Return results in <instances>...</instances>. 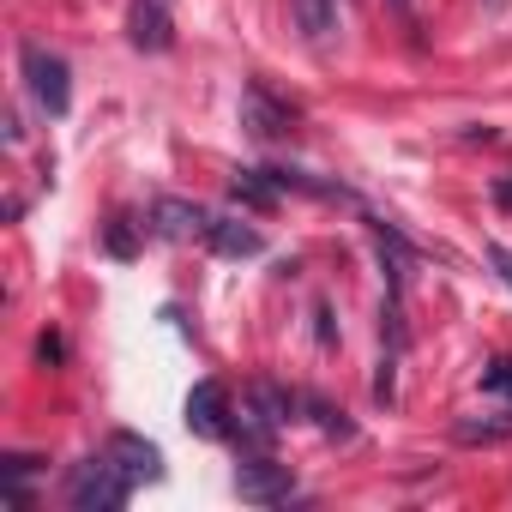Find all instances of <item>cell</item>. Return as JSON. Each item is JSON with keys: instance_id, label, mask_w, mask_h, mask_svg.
Wrapping results in <instances>:
<instances>
[{"instance_id": "cell-2", "label": "cell", "mask_w": 512, "mask_h": 512, "mask_svg": "<svg viewBox=\"0 0 512 512\" xmlns=\"http://www.w3.org/2000/svg\"><path fill=\"white\" fill-rule=\"evenodd\" d=\"M25 79H31V97L49 109V115H67L73 103V73L61 55H49L43 43H25Z\"/></svg>"}, {"instance_id": "cell-9", "label": "cell", "mask_w": 512, "mask_h": 512, "mask_svg": "<svg viewBox=\"0 0 512 512\" xmlns=\"http://www.w3.org/2000/svg\"><path fill=\"white\" fill-rule=\"evenodd\" d=\"M109 458H115L133 482H151V476H157V464H163V458H157V446H151V440H139V434H115V440H109Z\"/></svg>"}, {"instance_id": "cell-8", "label": "cell", "mask_w": 512, "mask_h": 512, "mask_svg": "<svg viewBox=\"0 0 512 512\" xmlns=\"http://www.w3.org/2000/svg\"><path fill=\"white\" fill-rule=\"evenodd\" d=\"M157 229H163L169 241H187V235H205V229H211V211H199V205H187V199H157Z\"/></svg>"}, {"instance_id": "cell-12", "label": "cell", "mask_w": 512, "mask_h": 512, "mask_svg": "<svg viewBox=\"0 0 512 512\" xmlns=\"http://www.w3.org/2000/svg\"><path fill=\"white\" fill-rule=\"evenodd\" d=\"M482 392H500V398L512 404V356H494V362L482 368Z\"/></svg>"}, {"instance_id": "cell-6", "label": "cell", "mask_w": 512, "mask_h": 512, "mask_svg": "<svg viewBox=\"0 0 512 512\" xmlns=\"http://www.w3.org/2000/svg\"><path fill=\"white\" fill-rule=\"evenodd\" d=\"M127 37H133V49H145V55H163V49L175 43L169 13L157 7V0H133V13H127Z\"/></svg>"}, {"instance_id": "cell-11", "label": "cell", "mask_w": 512, "mask_h": 512, "mask_svg": "<svg viewBox=\"0 0 512 512\" xmlns=\"http://www.w3.org/2000/svg\"><path fill=\"white\" fill-rule=\"evenodd\" d=\"M290 13H296L302 37H326L338 25V0H290Z\"/></svg>"}, {"instance_id": "cell-14", "label": "cell", "mask_w": 512, "mask_h": 512, "mask_svg": "<svg viewBox=\"0 0 512 512\" xmlns=\"http://www.w3.org/2000/svg\"><path fill=\"white\" fill-rule=\"evenodd\" d=\"M109 253H115V260H133V229H127L121 217L109 223Z\"/></svg>"}, {"instance_id": "cell-10", "label": "cell", "mask_w": 512, "mask_h": 512, "mask_svg": "<svg viewBox=\"0 0 512 512\" xmlns=\"http://www.w3.org/2000/svg\"><path fill=\"white\" fill-rule=\"evenodd\" d=\"M229 193H235V205H247V211H272L284 187H278L266 169H241V175L229 181Z\"/></svg>"}, {"instance_id": "cell-15", "label": "cell", "mask_w": 512, "mask_h": 512, "mask_svg": "<svg viewBox=\"0 0 512 512\" xmlns=\"http://www.w3.org/2000/svg\"><path fill=\"white\" fill-rule=\"evenodd\" d=\"M314 416H320V428H326V434H350L344 410H332V404H320V398H314Z\"/></svg>"}, {"instance_id": "cell-1", "label": "cell", "mask_w": 512, "mask_h": 512, "mask_svg": "<svg viewBox=\"0 0 512 512\" xmlns=\"http://www.w3.org/2000/svg\"><path fill=\"white\" fill-rule=\"evenodd\" d=\"M133 488H139V482H133L109 452H103V458H85V464L67 476V500H73L79 512H121V506L133 500Z\"/></svg>"}, {"instance_id": "cell-7", "label": "cell", "mask_w": 512, "mask_h": 512, "mask_svg": "<svg viewBox=\"0 0 512 512\" xmlns=\"http://www.w3.org/2000/svg\"><path fill=\"white\" fill-rule=\"evenodd\" d=\"M205 241H211L217 253H229V260H260V253H266V235L247 229V223H235V217H211Z\"/></svg>"}, {"instance_id": "cell-5", "label": "cell", "mask_w": 512, "mask_h": 512, "mask_svg": "<svg viewBox=\"0 0 512 512\" xmlns=\"http://www.w3.org/2000/svg\"><path fill=\"white\" fill-rule=\"evenodd\" d=\"M290 121H296V115H290L284 103H272L260 85H247V91H241V127H247L253 139H284Z\"/></svg>"}, {"instance_id": "cell-3", "label": "cell", "mask_w": 512, "mask_h": 512, "mask_svg": "<svg viewBox=\"0 0 512 512\" xmlns=\"http://www.w3.org/2000/svg\"><path fill=\"white\" fill-rule=\"evenodd\" d=\"M235 494L247 506H278V500H290V470L272 464V452H247L235 470Z\"/></svg>"}, {"instance_id": "cell-13", "label": "cell", "mask_w": 512, "mask_h": 512, "mask_svg": "<svg viewBox=\"0 0 512 512\" xmlns=\"http://www.w3.org/2000/svg\"><path fill=\"white\" fill-rule=\"evenodd\" d=\"M512 434V422H458V440L464 446H476V440H506Z\"/></svg>"}, {"instance_id": "cell-17", "label": "cell", "mask_w": 512, "mask_h": 512, "mask_svg": "<svg viewBox=\"0 0 512 512\" xmlns=\"http://www.w3.org/2000/svg\"><path fill=\"white\" fill-rule=\"evenodd\" d=\"M488 193H494V205H500V211H512V175H494V187H488Z\"/></svg>"}, {"instance_id": "cell-16", "label": "cell", "mask_w": 512, "mask_h": 512, "mask_svg": "<svg viewBox=\"0 0 512 512\" xmlns=\"http://www.w3.org/2000/svg\"><path fill=\"white\" fill-rule=\"evenodd\" d=\"M488 266L500 272V284H512V247H500V241H488Z\"/></svg>"}, {"instance_id": "cell-4", "label": "cell", "mask_w": 512, "mask_h": 512, "mask_svg": "<svg viewBox=\"0 0 512 512\" xmlns=\"http://www.w3.org/2000/svg\"><path fill=\"white\" fill-rule=\"evenodd\" d=\"M187 428H193L199 440H223V434H229V392H223L217 380H199V386L187 392Z\"/></svg>"}]
</instances>
